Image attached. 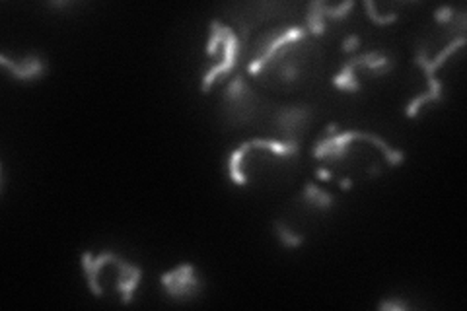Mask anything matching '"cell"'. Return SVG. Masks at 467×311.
Returning <instances> with one entry per match:
<instances>
[{"label": "cell", "instance_id": "d4e9b609", "mask_svg": "<svg viewBox=\"0 0 467 311\" xmlns=\"http://www.w3.org/2000/svg\"><path fill=\"white\" fill-rule=\"evenodd\" d=\"M339 187H341L342 191H351V189H353V179H349V177H342L341 181H339Z\"/></svg>", "mask_w": 467, "mask_h": 311}, {"label": "cell", "instance_id": "ffe728a7", "mask_svg": "<svg viewBox=\"0 0 467 311\" xmlns=\"http://www.w3.org/2000/svg\"><path fill=\"white\" fill-rule=\"evenodd\" d=\"M360 43H363V39H360L358 35L351 33V35H347V37L342 39L341 51L342 53H354L356 49H358V47H360Z\"/></svg>", "mask_w": 467, "mask_h": 311}, {"label": "cell", "instance_id": "5b68a950", "mask_svg": "<svg viewBox=\"0 0 467 311\" xmlns=\"http://www.w3.org/2000/svg\"><path fill=\"white\" fill-rule=\"evenodd\" d=\"M222 100H224L226 117L232 124L248 123L253 111H255V104H257V97H255L253 90L249 88L244 80V76H239V74H236L234 80L228 84Z\"/></svg>", "mask_w": 467, "mask_h": 311}, {"label": "cell", "instance_id": "30bf717a", "mask_svg": "<svg viewBox=\"0 0 467 311\" xmlns=\"http://www.w3.org/2000/svg\"><path fill=\"white\" fill-rule=\"evenodd\" d=\"M380 55H382L380 51H368V53H363V55H354V57H351L349 61L342 64L339 74H335V76H333V86H335V88H339V90H342V92L358 93L360 90H363V84L358 82V78H356L354 70H356V68H360L364 62H370V61H374V59H378Z\"/></svg>", "mask_w": 467, "mask_h": 311}, {"label": "cell", "instance_id": "9a60e30c", "mask_svg": "<svg viewBox=\"0 0 467 311\" xmlns=\"http://www.w3.org/2000/svg\"><path fill=\"white\" fill-rule=\"evenodd\" d=\"M353 8H354L353 0H345V2L337 4V6H331V4H323V18H325V20H333V21L347 20V16L351 14V10H353Z\"/></svg>", "mask_w": 467, "mask_h": 311}, {"label": "cell", "instance_id": "4fadbf2b", "mask_svg": "<svg viewBox=\"0 0 467 311\" xmlns=\"http://www.w3.org/2000/svg\"><path fill=\"white\" fill-rule=\"evenodd\" d=\"M323 0H311L308 2V14H306V31L311 35H323L325 33V18H323Z\"/></svg>", "mask_w": 467, "mask_h": 311}, {"label": "cell", "instance_id": "8fae6325", "mask_svg": "<svg viewBox=\"0 0 467 311\" xmlns=\"http://www.w3.org/2000/svg\"><path fill=\"white\" fill-rule=\"evenodd\" d=\"M302 200L311 208H318V210H329L335 205V197L331 193L323 191L313 183H306L304 191H302Z\"/></svg>", "mask_w": 467, "mask_h": 311}, {"label": "cell", "instance_id": "8992f818", "mask_svg": "<svg viewBox=\"0 0 467 311\" xmlns=\"http://www.w3.org/2000/svg\"><path fill=\"white\" fill-rule=\"evenodd\" d=\"M102 257L107 267L115 269V290L121 294V303L129 305L135 300V290L143 280V269L115 253H102Z\"/></svg>", "mask_w": 467, "mask_h": 311}, {"label": "cell", "instance_id": "7c38bea8", "mask_svg": "<svg viewBox=\"0 0 467 311\" xmlns=\"http://www.w3.org/2000/svg\"><path fill=\"white\" fill-rule=\"evenodd\" d=\"M273 232H275V238L279 239V243L284 249H300L304 245V236L298 234V232H294V229L286 224V222H282V220H273Z\"/></svg>", "mask_w": 467, "mask_h": 311}, {"label": "cell", "instance_id": "d6986e66", "mask_svg": "<svg viewBox=\"0 0 467 311\" xmlns=\"http://www.w3.org/2000/svg\"><path fill=\"white\" fill-rule=\"evenodd\" d=\"M454 16H456V10H454L452 6H448V4L440 6V8L434 12V20L438 21V23H446V26L454 20Z\"/></svg>", "mask_w": 467, "mask_h": 311}, {"label": "cell", "instance_id": "5bb4252c", "mask_svg": "<svg viewBox=\"0 0 467 311\" xmlns=\"http://www.w3.org/2000/svg\"><path fill=\"white\" fill-rule=\"evenodd\" d=\"M364 73L368 74V76H372V78H380V76H385V74H390L395 68V61L394 59H390V57H384V55H380L378 59H374L370 62H364L363 66Z\"/></svg>", "mask_w": 467, "mask_h": 311}, {"label": "cell", "instance_id": "6da1fadb", "mask_svg": "<svg viewBox=\"0 0 467 311\" xmlns=\"http://www.w3.org/2000/svg\"><path fill=\"white\" fill-rule=\"evenodd\" d=\"M353 140H368L376 144L382 152L385 154V162L392 167L401 166L405 162V152L403 150H397V148H392V146L385 142L382 136L372 135V133H358V131H345V133H337L335 136H323L320 138L313 150H311V156L320 162H327V164H337L347 158V148Z\"/></svg>", "mask_w": 467, "mask_h": 311}, {"label": "cell", "instance_id": "3957f363", "mask_svg": "<svg viewBox=\"0 0 467 311\" xmlns=\"http://www.w3.org/2000/svg\"><path fill=\"white\" fill-rule=\"evenodd\" d=\"M210 28H214L218 31L220 43H222L220 47L224 49V55H222V62H218L217 66H212L203 76V82H201V92L203 93L210 92V88L222 76H228V74L234 73L238 68L239 55H241V43H239V37L236 31L218 20L210 21Z\"/></svg>", "mask_w": 467, "mask_h": 311}, {"label": "cell", "instance_id": "cb8c5ba5", "mask_svg": "<svg viewBox=\"0 0 467 311\" xmlns=\"http://www.w3.org/2000/svg\"><path fill=\"white\" fill-rule=\"evenodd\" d=\"M339 133V124L337 123H329L325 126V136H335Z\"/></svg>", "mask_w": 467, "mask_h": 311}, {"label": "cell", "instance_id": "ba28073f", "mask_svg": "<svg viewBox=\"0 0 467 311\" xmlns=\"http://www.w3.org/2000/svg\"><path fill=\"white\" fill-rule=\"evenodd\" d=\"M306 28H302V26H292V28H286V30H280L277 33V37L271 41V45L267 47V51L261 55L259 59H253V61H249L248 64V73L251 76H257L259 73H263L265 68H269L273 59L279 55L286 45H291V43L302 41L304 37H306Z\"/></svg>", "mask_w": 467, "mask_h": 311}, {"label": "cell", "instance_id": "9c48e42d", "mask_svg": "<svg viewBox=\"0 0 467 311\" xmlns=\"http://www.w3.org/2000/svg\"><path fill=\"white\" fill-rule=\"evenodd\" d=\"M0 64L20 82H35L49 73V64L37 53L26 55L21 61H10L6 55H0Z\"/></svg>", "mask_w": 467, "mask_h": 311}, {"label": "cell", "instance_id": "7a4b0ae2", "mask_svg": "<svg viewBox=\"0 0 467 311\" xmlns=\"http://www.w3.org/2000/svg\"><path fill=\"white\" fill-rule=\"evenodd\" d=\"M466 45V37H456L452 43H448L446 47L442 49V51L436 55L434 59H428V55H426V47H416L415 53V64L419 68H423L425 70L426 76V82H428V90L423 92L421 95H416L413 102H409L407 107H405V117H409V119H415L419 111H421V107L428 102H442V82L434 78V73L448 61V57L450 55H454V53L459 49V47H464Z\"/></svg>", "mask_w": 467, "mask_h": 311}, {"label": "cell", "instance_id": "7402d4cb", "mask_svg": "<svg viewBox=\"0 0 467 311\" xmlns=\"http://www.w3.org/2000/svg\"><path fill=\"white\" fill-rule=\"evenodd\" d=\"M368 176H370V177L382 176V166H380L378 162H376V164H372V166L368 167Z\"/></svg>", "mask_w": 467, "mask_h": 311}, {"label": "cell", "instance_id": "603a6c76", "mask_svg": "<svg viewBox=\"0 0 467 311\" xmlns=\"http://www.w3.org/2000/svg\"><path fill=\"white\" fill-rule=\"evenodd\" d=\"M47 6H51V8H68V6H74V2H68V0H62V2H47Z\"/></svg>", "mask_w": 467, "mask_h": 311}, {"label": "cell", "instance_id": "44dd1931", "mask_svg": "<svg viewBox=\"0 0 467 311\" xmlns=\"http://www.w3.org/2000/svg\"><path fill=\"white\" fill-rule=\"evenodd\" d=\"M315 176H318V179H322V181H331L333 179V173L327 167H318L315 169Z\"/></svg>", "mask_w": 467, "mask_h": 311}, {"label": "cell", "instance_id": "e0dca14e", "mask_svg": "<svg viewBox=\"0 0 467 311\" xmlns=\"http://www.w3.org/2000/svg\"><path fill=\"white\" fill-rule=\"evenodd\" d=\"M450 28H448V33H459V37H464V33L467 31V12H456V16H454V20L448 23Z\"/></svg>", "mask_w": 467, "mask_h": 311}, {"label": "cell", "instance_id": "277c9868", "mask_svg": "<svg viewBox=\"0 0 467 311\" xmlns=\"http://www.w3.org/2000/svg\"><path fill=\"white\" fill-rule=\"evenodd\" d=\"M160 284L167 298L176 301L195 300L205 290V282L195 274V267L191 263H181L177 269L164 272L160 276Z\"/></svg>", "mask_w": 467, "mask_h": 311}, {"label": "cell", "instance_id": "ac0fdd59", "mask_svg": "<svg viewBox=\"0 0 467 311\" xmlns=\"http://www.w3.org/2000/svg\"><path fill=\"white\" fill-rule=\"evenodd\" d=\"M378 310L380 311H407L411 310V305L405 300H399V298H387V300H382L378 303Z\"/></svg>", "mask_w": 467, "mask_h": 311}, {"label": "cell", "instance_id": "2e32d148", "mask_svg": "<svg viewBox=\"0 0 467 311\" xmlns=\"http://www.w3.org/2000/svg\"><path fill=\"white\" fill-rule=\"evenodd\" d=\"M364 10H366L368 20L374 21V23H378V26H390V23H394V21H397V18H399L397 12H392V14H380L372 0H364Z\"/></svg>", "mask_w": 467, "mask_h": 311}, {"label": "cell", "instance_id": "52a82bcc", "mask_svg": "<svg viewBox=\"0 0 467 311\" xmlns=\"http://www.w3.org/2000/svg\"><path fill=\"white\" fill-rule=\"evenodd\" d=\"M311 117V107L310 105H291V107H282L275 124H277V133L282 138V142H289V144H298L302 140V136L308 129V121Z\"/></svg>", "mask_w": 467, "mask_h": 311}]
</instances>
